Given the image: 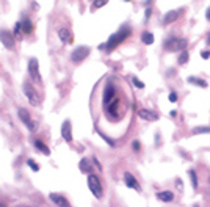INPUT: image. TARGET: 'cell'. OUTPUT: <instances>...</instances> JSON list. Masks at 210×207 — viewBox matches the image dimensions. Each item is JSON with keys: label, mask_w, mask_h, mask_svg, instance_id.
I'll return each instance as SVG.
<instances>
[{"label": "cell", "mask_w": 210, "mask_h": 207, "mask_svg": "<svg viewBox=\"0 0 210 207\" xmlns=\"http://www.w3.org/2000/svg\"><path fill=\"white\" fill-rule=\"evenodd\" d=\"M34 146H36V149H39V151H41V152H44L46 155H49V154H50V151H49V148L46 146V144H44L43 141H39V140H36V141H34Z\"/></svg>", "instance_id": "2e32d148"}, {"label": "cell", "mask_w": 210, "mask_h": 207, "mask_svg": "<svg viewBox=\"0 0 210 207\" xmlns=\"http://www.w3.org/2000/svg\"><path fill=\"white\" fill-rule=\"evenodd\" d=\"M88 187H89L91 193H93L97 199L102 198V195H104V191H102V182H100V179L97 177L96 174H89L88 176Z\"/></svg>", "instance_id": "7a4b0ae2"}, {"label": "cell", "mask_w": 210, "mask_h": 207, "mask_svg": "<svg viewBox=\"0 0 210 207\" xmlns=\"http://www.w3.org/2000/svg\"><path fill=\"white\" fill-rule=\"evenodd\" d=\"M210 132V127H194L193 129V134H207Z\"/></svg>", "instance_id": "603a6c76"}, {"label": "cell", "mask_w": 210, "mask_h": 207, "mask_svg": "<svg viewBox=\"0 0 210 207\" xmlns=\"http://www.w3.org/2000/svg\"><path fill=\"white\" fill-rule=\"evenodd\" d=\"M207 43H208V44H210V34H208V39H207Z\"/></svg>", "instance_id": "d6a6232c"}, {"label": "cell", "mask_w": 210, "mask_h": 207, "mask_svg": "<svg viewBox=\"0 0 210 207\" xmlns=\"http://www.w3.org/2000/svg\"><path fill=\"white\" fill-rule=\"evenodd\" d=\"M24 93H25L27 99L30 100L32 105H38V104H39V94H38L36 89L33 88V85L28 83V82H25V83H24Z\"/></svg>", "instance_id": "277c9868"}, {"label": "cell", "mask_w": 210, "mask_h": 207, "mask_svg": "<svg viewBox=\"0 0 210 207\" xmlns=\"http://www.w3.org/2000/svg\"><path fill=\"white\" fill-rule=\"evenodd\" d=\"M206 17L210 20V8H207V11H206Z\"/></svg>", "instance_id": "4dcf8cb0"}, {"label": "cell", "mask_w": 210, "mask_h": 207, "mask_svg": "<svg viewBox=\"0 0 210 207\" xmlns=\"http://www.w3.org/2000/svg\"><path fill=\"white\" fill-rule=\"evenodd\" d=\"M188 82L190 83H194L198 86H202V88H207V82L202 80V79H196V77H188Z\"/></svg>", "instance_id": "ac0fdd59"}, {"label": "cell", "mask_w": 210, "mask_h": 207, "mask_svg": "<svg viewBox=\"0 0 210 207\" xmlns=\"http://www.w3.org/2000/svg\"><path fill=\"white\" fill-rule=\"evenodd\" d=\"M19 118L22 119V122L32 130V132H34V129H36V127H34V124H33V121H32V118H30V113L27 112L25 108H20V110H19Z\"/></svg>", "instance_id": "52a82bcc"}, {"label": "cell", "mask_w": 210, "mask_h": 207, "mask_svg": "<svg viewBox=\"0 0 210 207\" xmlns=\"http://www.w3.org/2000/svg\"><path fill=\"white\" fill-rule=\"evenodd\" d=\"M89 55V47H85V46H80V47H77V49L72 52V61L74 63H80V61H83L86 57Z\"/></svg>", "instance_id": "5b68a950"}, {"label": "cell", "mask_w": 210, "mask_h": 207, "mask_svg": "<svg viewBox=\"0 0 210 207\" xmlns=\"http://www.w3.org/2000/svg\"><path fill=\"white\" fill-rule=\"evenodd\" d=\"M149 16H151V8L146 10V17H149Z\"/></svg>", "instance_id": "1f68e13d"}, {"label": "cell", "mask_w": 210, "mask_h": 207, "mask_svg": "<svg viewBox=\"0 0 210 207\" xmlns=\"http://www.w3.org/2000/svg\"><path fill=\"white\" fill-rule=\"evenodd\" d=\"M201 57L204 58V60H208V58H210V52H208V50H204V52L201 53Z\"/></svg>", "instance_id": "f1b7e54d"}, {"label": "cell", "mask_w": 210, "mask_h": 207, "mask_svg": "<svg viewBox=\"0 0 210 207\" xmlns=\"http://www.w3.org/2000/svg\"><path fill=\"white\" fill-rule=\"evenodd\" d=\"M138 116L141 119H146V121H157L158 119V115L151 112V110H146V108H141L138 110Z\"/></svg>", "instance_id": "30bf717a"}, {"label": "cell", "mask_w": 210, "mask_h": 207, "mask_svg": "<svg viewBox=\"0 0 210 207\" xmlns=\"http://www.w3.org/2000/svg\"><path fill=\"white\" fill-rule=\"evenodd\" d=\"M194 207H198V206H194Z\"/></svg>", "instance_id": "836d02e7"}, {"label": "cell", "mask_w": 210, "mask_h": 207, "mask_svg": "<svg viewBox=\"0 0 210 207\" xmlns=\"http://www.w3.org/2000/svg\"><path fill=\"white\" fill-rule=\"evenodd\" d=\"M187 61H188V52H182L180 55H179V60H177V63L179 64H185L187 63Z\"/></svg>", "instance_id": "44dd1931"}, {"label": "cell", "mask_w": 210, "mask_h": 207, "mask_svg": "<svg viewBox=\"0 0 210 207\" xmlns=\"http://www.w3.org/2000/svg\"><path fill=\"white\" fill-rule=\"evenodd\" d=\"M58 36H60V39L63 41V43H68V41L71 39V34H69V30H66V28H61V30L58 32Z\"/></svg>", "instance_id": "e0dca14e"}, {"label": "cell", "mask_w": 210, "mask_h": 207, "mask_svg": "<svg viewBox=\"0 0 210 207\" xmlns=\"http://www.w3.org/2000/svg\"><path fill=\"white\" fill-rule=\"evenodd\" d=\"M208 181H210V179H208Z\"/></svg>", "instance_id": "e575fe53"}, {"label": "cell", "mask_w": 210, "mask_h": 207, "mask_svg": "<svg viewBox=\"0 0 210 207\" xmlns=\"http://www.w3.org/2000/svg\"><path fill=\"white\" fill-rule=\"evenodd\" d=\"M2 44H5L6 49L14 47V34L11 32H2Z\"/></svg>", "instance_id": "9c48e42d"}, {"label": "cell", "mask_w": 210, "mask_h": 207, "mask_svg": "<svg viewBox=\"0 0 210 207\" xmlns=\"http://www.w3.org/2000/svg\"><path fill=\"white\" fill-rule=\"evenodd\" d=\"M28 72H30V77L33 79V82H41V75H39V64H38V60L32 58L30 63H28Z\"/></svg>", "instance_id": "8992f818"}, {"label": "cell", "mask_w": 210, "mask_h": 207, "mask_svg": "<svg viewBox=\"0 0 210 207\" xmlns=\"http://www.w3.org/2000/svg\"><path fill=\"white\" fill-rule=\"evenodd\" d=\"M132 82H134V85H135L136 88H144V83H143L141 80H138L136 77H134V79H132Z\"/></svg>", "instance_id": "d4e9b609"}, {"label": "cell", "mask_w": 210, "mask_h": 207, "mask_svg": "<svg viewBox=\"0 0 210 207\" xmlns=\"http://www.w3.org/2000/svg\"><path fill=\"white\" fill-rule=\"evenodd\" d=\"M61 136L64 138V141L71 143L72 141V130H71V122L69 121H64L61 126Z\"/></svg>", "instance_id": "ba28073f"}, {"label": "cell", "mask_w": 210, "mask_h": 207, "mask_svg": "<svg viewBox=\"0 0 210 207\" xmlns=\"http://www.w3.org/2000/svg\"><path fill=\"white\" fill-rule=\"evenodd\" d=\"M187 47V39H180V38H171L165 43V50L168 52H177Z\"/></svg>", "instance_id": "3957f363"}, {"label": "cell", "mask_w": 210, "mask_h": 207, "mask_svg": "<svg viewBox=\"0 0 210 207\" xmlns=\"http://www.w3.org/2000/svg\"><path fill=\"white\" fill-rule=\"evenodd\" d=\"M27 165H28V166H30L33 171H39V165H36V163L32 160V158H28V160H27Z\"/></svg>", "instance_id": "cb8c5ba5"}, {"label": "cell", "mask_w": 210, "mask_h": 207, "mask_svg": "<svg viewBox=\"0 0 210 207\" xmlns=\"http://www.w3.org/2000/svg\"><path fill=\"white\" fill-rule=\"evenodd\" d=\"M179 17V11H170V13H166L165 14V17H163V24L165 25H168V24H171V22H174Z\"/></svg>", "instance_id": "4fadbf2b"}, {"label": "cell", "mask_w": 210, "mask_h": 207, "mask_svg": "<svg viewBox=\"0 0 210 207\" xmlns=\"http://www.w3.org/2000/svg\"><path fill=\"white\" fill-rule=\"evenodd\" d=\"M168 99H170V102H177V93H174V91H171L170 93V96H168Z\"/></svg>", "instance_id": "484cf974"}, {"label": "cell", "mask_w": 210, "mask_h": 207, "mask_svg": "<svg viewBox=\"0 0 210 207\" xmlns=\"http://www.w3.org/2000/svg\"><path fill=\"white\" fill-rule=\"evenodd\" d=\"M22 27H24V32H25V33H32V30H33L30 20H24V22H22Z\"/></svg>", "instance_id": "7402d4cb"}, {"label": "cell", "mask_w": 210, "mask_h": 207, "mask_svg": "<svg viewBox=\"0 0 210 207\" xmlns=\"http://www.w3.org/2000/svg\"><path fill=\"white\" fill-rule=\"evenodd\" d=\"M134 151H140V141H134Z\"/></svg>", "instance_id": "f546056e"}, {"label": "cell", "mask_w": 210, "mask_h": 207, "mask_svg": "<svg viewBox=\"0 0 210 207\" xmlns=\"http://www.w3.org/2000/svg\"><path fill=\"white\" fill-rule=\"evenodd\" d=\"M124 181H125V185L129 188H135L136 191H141V187L136 184V179L130 174V172H124Z\"/></svg>", "instance_id": "8fae6325"}, {"label": "cell", "mask_w": 210, "mask_h": 207, "mask_svg": "<svg viewBox=\"0 0 210 207\" xmlns=\"http://www.w3.org/2000/svg\"><path fill=\"white\" fill-rule=\"evenodd\" d=\"M80 170L83 172H88L91 170V165H89V160L88 158H82V162H80Z\"/></svg>", "instance_id": "d6986e66"}, {"label": "cell", "mask_w": 210, "mask_h": 207, "mask_svg": "<svg viewBox=\"0 0 210 207\" xmlns=\"http://www.w3.org/2000/svg\"><path fill=\"white\" fill-rule=\"evenodd\" d=\"M105 3H107V0H96V2H93L94 6H104Z\"/></svg>", "instance_id": "4316f807"}, {"label": "cell", "mask_w": 210, "mask_h": 207, "mask_svg": "<svg viewBox=\"0 0 210 207\" xmlns=\"http://www.w3.org/2000/svg\"><path fill=\"white\" fill-rule=\"evenodd\" d=\"M157 198L163 202H171L174 199V195L171 191H160V193H157Z\"/></svg>", "instance_id": "5bb4252c"}, {"label": "cell", "mask_w": 210, "mask_h": 207, "mask_svg": "<svg viewBox=\"0 0 210 207\" xmlns=\"http://www.w3.org/2000/svg\"><path fill=\"white\" fill-rule=\"evenodd\" d=\"M50 199L55 204H58L60 207H71V204L68 202V199L63 195H58V193H50Z\"/></svg>", "instance_id": "7c38bea8"}, {"label": "cell", "mask_w": 210, "mask_h": 207, "mask_svg": "<svg viewBox=\"0 0 210 207\" xmlns=\"http://www.w3.org/2000/svg\"><path fill=\"white\" fill-rule=\"evenodd\" d=\"M130 34V28L127 27V28H121L118 33H115V34H111L110 36V39H108V43H107V50L110 52V50H113V47H116L119 43H122V41L125 39Z\"/></svg>", "instance_id": "6da1fadb"}, {"label": "cell", "mask_w": 210, "mask_h": 207, "mask_svg": "<svg viewBox=\"0 0 210 207\" xmlns=\"http://www.w3.org/2000/svg\"><path fill=\"white\" fill-rule=\"evenodd\" d=\"M20 27H22V22H17L16 27H14V34H19L20 33Z\"/></svg>", "instance_id": "83f0119b"}, {"label": "cell", "mask_w": 210, "mask_h": 207, "mask_svg": "<svg viewBox=\"0 0 210 207\" xmlns=\"http://www.w3.org/2000/svg\"><path fill=\"white\" fill-rule=\"evenodd\" d=\"M188 176L191 177V185H193V188L196 190V188H198V177H196V172L193 170H190V171H188Z\"/></svg>", "instance_id": "ffe728a7"}, {"label": "cell", "mask_w": 210, "mask_h": 207, "mask_svg": "<svg viewBox=\"0 0 210 207\" xmlns=\"http://www.w3.org/2000/svg\"><path fill=\"white\" fill-rule=\"evenodd\" d=\"M141 41H143L144 44H152L154 43V34L151 32H144L141 34Z\"/></svg>", "instance_id": "9a60e30c"}]
</instances>
